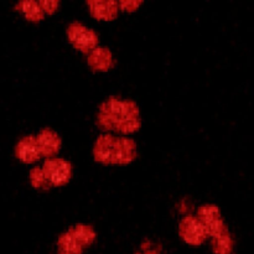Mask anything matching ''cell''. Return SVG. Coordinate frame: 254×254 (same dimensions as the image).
<instances>
[{
  "instance_id": "cell-3",
  "label": "cell",
  "mask_w": 254,
  "mask_h": 254,
  "mask_svg": "<svg viewBox=\"0 0 254 254\" xmlns=\"http://www.w3.org/2000/svg\"><path fill=\"white\" fill-rule=\"evenodd\" d=\"M68 37L77 49L86 51L92 49L97 44V35L92 30L82 26L79 24H73L68 30Z\"/></svg>"
},
{
  "instance_id": "cell-4",
  "label": "cell",
  "mask_w": 254,
  "mask_h": 254,
  "mask_svg": "<svg viewBox=\"0 0 254 254\" xmlns=\"http://www.w3.org/2000/svg\"><path fill=\"white\" fill-rule=\"evenodd\" d=\"M37 145H39L40 154H44L46 156H51L59 151L60 145H61V140H60L59 135L55 131L50 130V129H45L39 134L36 139Z\"/></svg>"
},
{
  "instance_id": "cell-10",
  "label": "cell",
  "mask_w": 254,
  "mask_h": 254,
  "mask_svg": "<svg viewBox=\"0 0 254 254\" xmlns=\"http://www.w3.org/2000/svg\"><path fill=\"white\" fill-rule=\"evenodd\" d=\"M60 254H81L82 246L69 233H64L59 240Z\"/></svg>"
},
{
  "instance_id": "cell-6",
  "label": "cell",
  "mask_w": 254,
  "mask_h": 254,
  "mask_svg": "<svg viewBox=\"0 0 254 254\" xmlns=\"http://www.w3.org/2000/svg\"><path fill=\"white\" fill-rule=\"evenodd\" d=\"M16 154L20 160L25 161V163H31V161L37 160L39 156L41 155L36 139H34L32 136L22 138L17 143Z\"/></svg>"
},
{
  "instance_id": "cell-9",
  "label": "cell",
  "mask_w": 254,
  "mask_h": 254,
  "mask_svg": "<svg viewBox=\"0 0 254 254\" xmlns=\"http://www.w3.org/2000/svg\"><path fill=\"white\" fill-rule=\"evenodd\" d=\"M212 245L217 254H232V240L226 230L213 236Z\"/></svg>"
},
{
  "instance_id": "cell-13",
  "label": "cell",
  "mask_w": 254,
  "mask_h": 254,
  "mask_svg": "<svg viewBox=\"0 0 254 254\" xmlns=\"http://www.w3.org/2000/svg\"><path fill=\"white\" fill-rule=\"evenodd\" d=\"M31 180L32 183H34V185L36 186V188H49V181H47L46 176H45L44 171H42V169H34V170L31 171Z\"/></svg>"
},
{
  "instance_id": "cell-2",
  "label": "cell",
  "mask_w": 254,
  "mask_h": 254,
  "mask_svg": "<svg viewBox=\"0 0 254 254\" xmlns=\"http://www.w3.org/2000/svg\"><path fill=\"white\" fill-rule=\"evenodd\" d=\"M180 235L184 241L190 245H201L206 240L207 232H206L205 226L198 218L188 217L184 218L181 222Z\"/></svg>"
},
{
  "instance_id": "cell-11",
  "label": "cell",
  "mask_w": 254,
  "mask_h": 254,
  "mask_svg": "<svg viewBox=\"0 0 254 254\" xmlns=\"http://www.w3.org/2000/svg\"><path fill=\"white\" fill-rule=\"evenodd\" d=\"M91 6L94 16L101 19H112L117 14L116 2H91Z\"/></svg>"
},
{
  "instance_id": "cell-1",
  "label": "cell",
  "mask_w": 254,
  "mask_h": 254,
  "mask_svg": "<svg viewBox=\"0 0 254 254\" xmlns=\"http://www.w3.org/2000/svg\"><path fill=\"white\" fill-rule=\"evenodd\" d=\"M42 171L49 184L60 186L68 181L71 176V165L61 159H50L45 163Z\"/></svg>"
},
{
  "instance_id": "cell-5",
  "label": "cell",
  "mask_w": 254,
  "mask_h": 254,
  "mask_svg": "<svg viewBox=\"0 0 254 254\" xmlns=\"http://www.w3.org/2000/svg\"><path fill=\"white\" fill-rule=\"evenodd\" d=\"M135 155V145L129 139L118 138L114 140L113 146V155H112V161L113 163H127L131 160Z\"/></svg>"
},
{
  "instance_id": "cell-7",
  "label": "cell",
  "mask_w": 254,
  "mask_h": 254,
  "mask_svg": "<svg viewBox=\"0 0 254 254\" xmlns=\"http://www.w3.org/2000/svg\"><path fill=\"white\" fill-rule=\"evenodd\" d=\"M69 235L77 241L81 246H89L91 243H93V241L96 240V233L88 226L78 225L74 226L69 231Z\"/></svg>"
},
{
  "instance_id": "cell-12",
  "label": "cell",
  "mask_w": 254,
  "mask_h": 254,
  "mask_svg": "<svg viewBox=\"0 0 254 254\" xmlns=\"http://www.w3.org/2000/svg\"><path fill=\"white\" fill-rule=\"evenodd\" d=\"M22 11L29 19L39 20L42 16V9L36 2H22Z\"/></svg>"
},
{
  "instance_id": "cell-8",
  "label": "cell",
  "mask_w": 254,
  "mask_h": 254,
  "mask_svg": "<svg viewBox=\"0 0 254 254\" xmlns=\"http://www.w3.org/2000/svg\"><path fill=\"white\" fill-rule=\"evenodd\" d=\"M89 64L93 68L107 69L112 64L111 52L106 49H97L89 56Z\"/></svg>"
}]
</instances>
